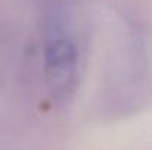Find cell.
<instances>
[{
	"label": "cell",
	"instance_id": "1",
	"mask_svg": "<svg viewBox=\"0 0 152 150\" xmlns=\"http://www.w3.org/2000/svg\"><path fill=\"white\" fill-rule=\"evenodd\" d=\"M45 46L46 75L52 93L66 97L72 93L78 80V47L68 31L55 19L49 22Z\"/></svg>",
	"mask_w": 152,
	"mask_h": 150
}]
</instances>
